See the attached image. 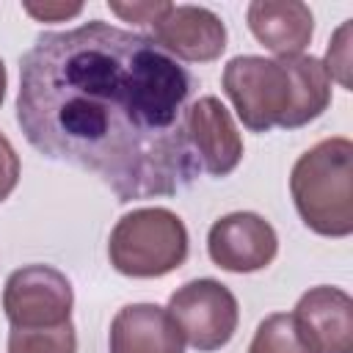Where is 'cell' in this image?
<instances>
[{"label": "cell", "instance_id": "cell-1", "mask_svg": "<svg viewBox=\"0 0 353 353\" xmlns=\"http://www.w3.org/2000/svg\"><path fill=\"white\" fill-rule=\"evenodd\" d=\"M193 80L154 44L102 19L39 33L19 61L17 124L58 163L97 174L121 204L199 176L185 110Z\"/></svg>", "mask_w": 353, "mask_h": 353}, {"label": "cell", "instance_id": "cell-2", "mask_svg": "<svg viewBox=\"0 0 353 353\" xmlns=\"http://www.w3.org/2000/svg\"><path fill=\"white\" fill-rule=\"evenodd\" d=\"M221 85L251 132L298 130L331 105V77L312 55H237L223 66Z\"/></svg>", "mask_w": 353, "mask_h": 353}, {"label": "cell", "instance_id": "cell-3", "mask_svg": "<svg viewBox=\"0 0 353 353\" xmlns=\"http://www.w3.org/2000/svg\"><path fill=\"white\" fill-rule=\"evenodd\" d=\"M290 193L301 221L323 237L353 232V143L345 135L306 149L290 174Z\"/></svg>", "mask_w": 353, "mask_h": 353}, {"label": "cell", "instance_id": "cell-4", "mask_svg": "<svg viewBox=\"0 0 353 353\" xmlns=\"http://www.w3.org/2000/svg\"><path fill=\"white\" fill-rule=\"evenodd\" d=\"M188 229L165 207H138L121 215L108 240L110 265L130 279H160L188 259Z\"/></svg>", "mask_w": 353, "mask_h": 353}, {"label": "cell", "instance_id": "cell-5", "mask_svg": "<svg viewBox=\"0 0 353 353\" xmlns=\"http://www.w3.org/2000/svg\"><path fill=\"white\" fill-rule=\"evenodd\" d=\"M165 312L176 323L182 339L199 353H212L229 345L240 323L234 292L218 279H193L171 292Z\"/></svg>", "mask_w": 353, "mask_h": 353}, {"label": "cell", "instance_id": "cell-6", "mask_svg": "<svg viewBox=\"0 0 353 353\" xmlns=\"http://www.w3.org/2000/svg\"><path fill=\"white\" fill-rule=\"evenodd\" d=\"M74 292L52 265H25L6 279L3 309L11 328H52L72 320Z\"/></svg>", "mask_w": 353, "mask_h": 353}, {"label": "cell", "instance_id": "cell-7", "mask_svg": "<svg viewBox=\"0 0 353 353\" xmlns=\"http://www.w3.org/2000/svg\"><path fill=\"white\" fill-rule=\"evenodd\" d=\"M210 259L229 273H254L268 268L279 254L276 229L256 212L240 210L218 218L207 234Z\"/></svg>", "mask_w": 353, "mask_h": 353}, {"label": "cell", "instance_id": "cell-8", "mask_svg": "<svg viewBox=\"0 0 353 353\" xmlns=\"http://www.w3.org/2000/svg\"><path fill=\"white\" fill-rule=\"evenodd\" d=\"M292 325L309 353H353V298L339 287L306 290L292 309Z\"/></svg>", "mask_w": 353, "mask_h": 353}, {"label": "cell", "instance_id": "cell-9", "mask_svg": "<svg viewBox=\"0 0 353 353\" xmlns=\"http://www.w3.org/2000/svg\"><path fill=\"white\" fill-rule=\"evenodd\" d=\"M188 143L204 168L212 176H229L243 160V138L226 105L218 97H199L185 110Z\"/></svg>", "mask_w": 353, "mask_h": 353}, {"label": "cell", "instance_id": "cell-10", "mask_svg": "<svg viewBox=\"0 0 353 353\" xmlns=\"http://www.w3.org/2000/svg\"><path fill=\"white\" fill-rule=\"evenodd\" d=\"M152 39L171 58L207 63L226 50V25L204 6H174L152 25Z\"/></svg>", "mask_w": 353, "mask_h": 353}, {"label": "cell", "instance_id": "cell-11", "mask_svg": "<svg viewBox=\"0 0 353 353\" xmlns=\"http://www.w3.org/2000/svg\"><path fill=\"white\" fill-rule=\"evenodd\" d=\"M245 19L254 39L276 58L303 55L314 36L312 8L301 0H254Z\"/></svg>", "mask_w": 353, "mask_h": 353}, {"label": "cell", "instance_id": "cell-12", "mask_svg": "<svg viewBox=\"0 0 353 353\" xmlns=\"http://www.w3.org/2000/svg\"><path fill=\"white\" fill-rule=\"evenodd\" d=\"M110 353H185L171 314L157 303H127L110 320Z\"/></svg>", "mask_w": 353, "mask_h": 353}, {"label": "cell", "instance_id": "cell-13", "mask_svg": "<svg viewBox=\"0 0 353 353\" xmlns=\"http://www.w3.org/2000/svg\"><path fill=\"white\" fill-rule=\"evenodd\" d=\"M8 353H77L72 320L52 328H11Z\"/></svg>", "mask_w": 353, "mask_h": 353}, {"label": "cell", "instance_id": "cell-14", "mask_svg": "<svg viewBox=\"0 0 353 353\" xmlns=\"http://www.w3.org/2000/svg\"><path fill=\"white\" fill-rule=\"evenodd\" d=\"M248 353H309V350L303 347V342L295 334L292 314L276 312V314H268L256 325Z\"/></svg>", "mask_w": 353, "mask_h": 353}, {"label": "cell", "instance_id": "cell-15", "mask_svg": "<svg viewBox=\"0 0 353 353\" xmlns=\"http://www.w3.org/2000/svg\"><path fill=\"white\" fill-rule=\"evenodd\" d=\"M350 22L353 19H345L339 25V30L334 33L328 50H325V74L331 80H336L342 88H350Z\"/></svg>", "mask_w": 353, "mask_h": 353}, {"label": "cell", "instance_id": "cell-16", "mask_svg": "<svg viewBox=\"0 0 353 353\" xmlns=\"http://www.w3.org/2000/svg\"><path fill=\"white\" fill-rule=\"evenodd\" d=\"M108 8L121 17L124 22H135V25H154L168 8V0H135V3H119V0H108Z\"/></svg>", "mask_w": 353, "mask_h": 353}, {"label": "cell", "instance_id": "cell-17", "mask_svg": "<svg viewBox=\"0 0 353 353\" xmlns=\"http://www.w3.org/2000/svg\"><path fill=\"white\" fill-rule=\"evenodd\" d=\"M19 182V154L11 141L0 132V201H6Z\"/></svg>", "mask_w": 353, "mask_h": 353}, {"label": "cell", "instance_id": "cell-18", "mask_svg": "<svg viewBox=\"0 0 353 353\" xmlns=\"http://www.w3.org/2000/svg\"><path fill=\"white\" fill-rule=\"evenodd\" d=\"M22 8L39 19V22H66L72 17H77L83 11V3H58V0H47V3H22Z\"/></svg>", "mask_w": 353, "mask_h": 353}, {"label": "cell", "instance_id": "cell-19", "mask_svg": "<svg viewBox=\"0 0 353 353\" xmlns=\"http://www.w3.org/2000/svg\"><path fill=\"white\" fill-rule=\"evenodd\" d=\"M6 83H8V77H6V63H3V58H0V105H3V99H6Z\"/></svg>", "mask_w": 353, "mask_h": 353}]
</instances>
